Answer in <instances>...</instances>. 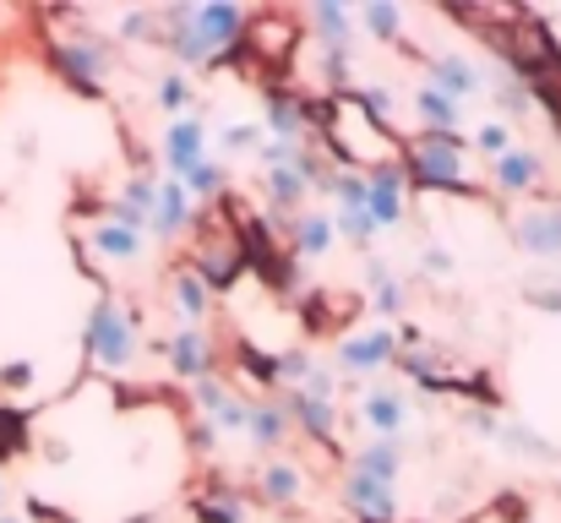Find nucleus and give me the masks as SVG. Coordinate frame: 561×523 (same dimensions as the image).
<instances>
[{"label":"nucleus","mask_w":561,"mask_h":523,"mask_svg":"<svg viewBox=\"0 0 561 523\" xmlns=\"http://www.w3.org/2000/svg\"><path fill=\"white\" fill-rule=\"evenodd\" d=\"M392 360H398V333L392 328H371V333H355V339L339 344V371L344 376H371Z\"/></svg>","instance_id":"obj_16"},{"label":"nucleus","mask_w":561,"mask_h":523,"mask_svg":"<svg viewBox=\"0 0 561 523\" xmlns=\"http://www.w3.org/2000/svg\"><path fill=\"white\" fill-rule=\"evenodd\" d=\"M181 185H186L191 196H202V202H224V196H229V170H224L218 159H202Z\"/></svg>","instance_id":"obj_32"},{"label":"nucleus","mask_w":561,"mask_h":523,"mask_svg":"<svg viewBox=\"0 0 561 523\" xmlns=\"http://www.w3.org/2000/svg\"><path fill=\"white\" fill-rule=\"evenodd\" d=\"M474 148H480V154H485V159L496 164V159H507V154L518 148V137H513V126L491 121V126H480V132H474Z\"/></svg>","instance_id":"obj_34"},{"label":"nucleus","mask_w":561,"mask_h":523,"mask_svg":"<svg viewBox=\"0 0 561 523\" xmlns=\"http://www.w3.org/2000/svg\"><path fill=\"white\" fill-rule=\"evenodd\" d=\"M245 5L234 0H213V5H164L159 11V44L181 60V66H218L234 55L240 33H245Z\"/></svg>","instance_id":"obj_2"},{"label":"nucleus","mask_w":561,"mask_h":523,"mask_svg":"<svg viewBox=\"0 0 561 523\" xmlns=\"http://www.w3.org/2000/svg\"><path fill=\"white\" fill-rule=\"evenodd\" d=\"M306 22L317 27L322 49H350V44H355V11L339 5V0H317V5H306Z\"/></svg>","instance_id":"obj_24"},{"label":"nucleus","mask_w":561,"mask_h":523,"mask_svg":"<svg viewBox=\"0 0 561 523\" xmlns=\"http://www.w3.org/2000/svg\"><path fill=\"white\" fill-rule=\"evenodd\" d=\"M366 213L376 218V229L403 224V213H409V174H403V164H381V170L366 174Z\"/></svg>","instance_id":"obj_10"},{"label":"nucleus","mask_w":561,"mask_h":523,"mask_svg":"<svg viewBox=\"0 0 561 523\" xmlns=\"http://www.w3.org/2000/svg\"><path fill=\"white\" fill-rule=\"evenodd\" d=\"M355 475H371V480H387V486H398V475H403V442L398 436H371L360 453H355V464H350Z\"/></svg>","instance_id":"obj_25"},{"label":"nucleus","mask_w":561,"mask_h":523,"mask_svg":"<svg viewBox=\"0 0 561 523\" xmlns=\"http://www.w3.org/2000/svg\"><path fill=\"white\" fill-rule=\"evenodd\" d=\"M186 262L196 268V273H202V284H207L213 295L240 284V273H245V240H240L234 218L224 213V202H213V213L202 218V229H196V246H191Z\"/></svg>","instance_id":"obj_4"},{"label":"nucleus","mask_w":561,"mask_h":523,"mask_svg":"<svg viewBox=\"0 0 561 523\" xmlns=\"http://www.w3.org/2000/svg\"><path fill=\"white\" fill-rule=\"evenodd\" d=\"M339 497H344V508L360 523H398V486H387V480H371V475L350 469Z\"/></svg>","instance_id":"obj_11"},{"label":"nucleus","mask_w":561,"mask_h":523,"mask_svg":"<svg viewBox=\"0 0 561 523\" xmlns=\"http://www.w3.org/2000/svg\"><path fill=\"white\" fill-rule=\"evenodd\" d=\"M164 360H170V371H175L181 382H191V387L207 382V376H218V344H213L207 328H181V333H170Z\"/></svg>","instance_id":"obj_9"},{"label":"nucleus","mask_w":561,"mask_h":523,"mask_svg":"<svg viewBox=\"0 0 561 523\" xmlns=\"http://www.w3.org/2000/svg\"><path fill=\"white\" fill-rule=\"evenodd\" d=\"M0 497H5V486H0Z\"/></svg>","instance_id":"obj_46"},{"label":"nucleus","mask_w":561,"mask_h":523,"mask_svg":"<svg viewBox=\"0 0 561 523\" xmlns=\"http://www.w3.org/2000/svg\"><path fill=\"white\" fill-rule=\"evenodd\" d=\"M295 49H300V22L289 11H251L234 44V55H245L251 66H295Z\"/></svg>","instance_id":"obj_6"},{"label":"nucleus","mask_w":561,"mask_h":523,"mask_svg":"<svg viewBox=\"0 0 561 523\" xmlns=\"http://www.w3.org/2000/svg\"><path fill=\"white\" fill-rule=\"evenodd\" d=\"M191 447H196V453H213V447H218V431H213L207 420H196V425H191Z\"/></svg>","instance_id":"obj_42"},{"label":"nucleus","mask_w":561,"mask_h":523,"mask_svg":"<svg viewBox=\"0 0 561 523\" xmlns=\"http://www.w3.org/2000/svg\"><path fill=\"white\" fill-rule=\"evenodd\" d=\"M360 420L371 425L376 436H398L403 420H409V398L392 393V387H376V393H366V403H360Z\"/></svg>","instance_id":"obj_27"},{"label":"nucleus","mask_w":561,"mask_h":523,"mask_svg":"<svg viewBox=\"0 0 561 523\" xmlns=\"http://www.w3.org/2000/svg\"><path fill=\"white\" fill-rule=\"evenodd\" d=\"M311 371H317V360H311L306 349H284V354H273V387H284V393L306 387Z\"/></svg>","instance_id":"obj_31"},{"label":"nucleus","mask_w":561,"mask_h":523,"mask_svg":"<svg viewBox=\"0 0 561 523\" xmlns=\"http://www.w3.org/2000/svg\"><path fill=\"white\" fill-rule=\"evenodd\" d=\"M371 300L381 317H403V284H398V273L381 268V262H371Z\"/></svg>","instance_id":"obj_33"},{"label":"nucleus","mask_w":561,"mask_h":523,"mask_svg":"<svg viewBox=\"0 0 561 523\" xmlns=\"http://www.w3.org/2000/svg\"><path fill=\"white\" fill-rule=\"evenodd\" d=\"M170 306H175V317H181V328H202V322H213V289L202 284V273L191 268L186 257L181 262H170Z\"/></svg>","instance_id":"obj_14"},{"label":"nucleus","mask_w":561,"mask_h":523,"mask_svg":"<svg viewBox=\"0 0 561 523\" xmlns=\"http://www.w3.org/2000/svg\"><path fill=\"white\" fill-rule=\"evenodd\" d=\"M49 60H55V71H60L77 93H88V99H99L104 82H110V49H104L99 38H60V44L49 49Z\"/></svg>","instance_id":"obj_8"},{"label":"nucleus","mask_w":561,"mask_h":523,"mask_svg":"<svg viewBox=\"0 0 561 523\" xmlns=\"http://www.w3.org/2000/svg\"><path fill=\"white\" fill-rule=\"evenodd\" d=\"M16 447V420H0V453Z\"/></svg>","instance_id":"obj_43"},{"label":"nucleus","mask_w":561,"mask_h":523,"mask_svg":"<svg viewBox=\"0 0 561 523\" xmlns=\"http://www.w3.org/2000/svg\"><path fill=\"white\" fill-rule=\"evenodd\" d=\"M202 159H207V121L202 115H181L175 126H164V174L170 180H186Z\"/></svg>","instance_id":"obj_13"},{"label":"nucleus","mask_w":561,"mask_h":523,"mask_svg":"<svg viewBox=\"0 0 561 523\" xmlns=\"http://www.w3.org/2000/svg\"><path fill=\"white\" fill-rule=\"evenodd\" d=\"M540 174H546V159H540L535 148H513L507 159H496L491 185H496L507 202H529V196L540 191Z\"/></svg>","instance_id":"obj_18"},{"label":"nucleus","mask_w":561,"mask_h":523,"mask_svg":"<svg viewBox=\"0 0 561 523\" xmlns=\"http://www.w3.org/2000/svg\"><path fill=\"white\" fill-rule=\"evenodd\" d=\"M256 497H262L267 508H295V502L306 497V469H300L295 458H267V464L256 469Z\"/></svg>","instance_id":"obj_21"},{"label":"nucleus","mask_w":561,"mask_h":523,"mask_svg":"<svg viewBox=\"0 0 561 523\" xmlns=\"http://www.w3.org/2000/svg\"><path fill=\"white\" fill-rule=\"evenodd\" d=\"M317 148L333 159V170L371 174L381 164H398V132H387L381 121L366 115L355 88L317 99Z\"/></svg>","instance_id":"obj_1"},{"label":"nucleus","mask_w":561,"mask_h":523,"mask_svg":"<svg viewBox=\"0 0 561 523\" xmlns=\"http://www.w3.org/2000/svg\"><path fill=\"white\" fill-rule=\"evenodd\" d=\"M289 436V414L278 398H251V414H245V442L251 447H284Z\"/></svg>","instance_id":"obj_26"},{"label":"nucleus","mask_w":561,"mask_h":523,"mask_svg":"<svg viewBox=\"0 0 561 523\" xmlns=\"http://www.w3.org/2000/svg\"><path fill=\"white\" fill-rule=\"evenodd\" d=\"M333 224H339V235H344V240H355V246H371L376 240V218L371 213H350V218H333Z\"/></svg>","instance_id":"obj_37"},{"label":"nucleus","mask_w":561,"mask_h":523,"mask_svg":"<svg viewBox=\"0 0 561 523\" xmlns=\"http://www.w3.org/2000/svg\"><path fill=\"white\" fill-rule=\"evenodd\" d=\"M551 126H557V137H561V110H557V115H551Z\"/></svg>","instance_id":"obj_44"},{"label":"nucleus","mask_w":561,"mask_h":523,"mask_svg":"<svg viewBox=\"0 0 561 523\" xmlns=\"http://www.w3.org/2000/svg\"><path fill=\"white\" fill-rule=\"evenodd\" d=\"M420 262H425L436 278H447V273H453V251H447V246H425V257H420Z\"/></svg>","instance_id":"obj_41"},{"label":"nucleus","mask_w":561,"mask_h":523,"mask_svg":"<svg viewBox=\"0 0 561 523\" xmlns=\"http://www.w3.org/2000/svg\"><path fill=\"white\" fill-rule=\"evenodd\" d=\"M121 38H126V44H142V38H153V44H159V11H153V5L126 11V16H121Z\"/></svg>","instance_id":"obj_36"},{"label":"nucleus","mask_w":561,"mask_h":523,"mask_svg":"<svg viewBox=\"0 0 561 523\" xmlns=\"http://www.w3.org/2000/svg\"><path fill=\"white\" fill-rule=\"evenodd\" d=\"M360 22H366V33L381 38V44H398V38H403V5H392V0L360 5Z\"/></svg>","instance_id":"obj_30"},{"label":"nucleus","mask_w":561,"mask_h":523,"mask_svg":"<svg viewBox=\"0 0 561 523\" xmlns=\"http://www.w3.org/2000/svg\"><path fill=\"white\" fill-rule=\"evenodd\" d=\"M191 229V191L181 180H159V196H153V218H148V235L159 240H181Z\"/></svg>","instance_id":"obj_20"},{"label":"nucleus","mask_w":561,"mask_h":523,"mask_svg":"<svg viewBox=\"0 0 561 523\" xmlns=\"http://www.w3.org/2000/svg\"><path fill=\"white\" fill-rule=\"evenodd\" d=\"M137 349H142V317L126 300L99 295V306L88 317V354H93V365L110 371V376H121V371L137 365Z\"/></svg>","instance_id":"obj_5"},{"label":"nucleus","mask_w":561,"mask_h":523,"mask_svg":"<svg viewBox=\"0 0 561 523\" xmlns=\"http://www.w3.org/2000/svg\"><path fill=\"white\" fill-rule=\"evenodd\" d=\"M191 519L196 523H245V497L229 486H207L191 497Z\"/></svg>","instance_id":"obj_28"},{"label":"nucleus","mask_w":561,"mask_h":523,"mask_svg":"<svg viewBox=\"0 0 561 523\" xmlns=\"http://www.w3.org/2000/svg\"><path fill=\"white\" fill-rule=\"evenodd\" d=\"M88 246H93L104 262H137V257H142V229H131V224H121L115 213H104V218L88 224Z\"/></svg>","instance_id":"obj_22"},{"label":"nucleus","mask_w":561,"mask_h":523,"mask_svg":"<svg viewBox=\"0 0 561 523\" xmlns=\"http://www.w3.org/2000/svg\"><path fill=\"white\" fill-rule=\"evenodd\" d=\"M398 164L409 174V191H447L463 196L469 180V148L463 137H442V132H420V137H398Z\"/></svg>","instance_id":"obj_3"},{"label":"nucleus","mask_w":561,"mask_h":523,"mask_svg":"<svg viewBox=\"0 0 561 523\" xmlns=\"http://www.w3.org/2000/svg\"><path fill=\"white\" fill-rule=\"evenodd\" d=\"M333 240H339V224H333L328 213H306V207H300V213L289 218V229H284V251H289V257H306V262H311V257H328Z\"/></svg>","instance_id":"obj_19"},{"label":"nucleus","mask_w":561,"mask_h":523,"mask_svg":"<svg viewBox=\"0 0 561 523\" xmlns=\"http://www.w3.org/2000/svg\"><path fill=\"white\" fill-rule=\"evenodd\" d=\"M322 191H328V196L339 202V218H350V213H366V174H355V170H333Z\"/></svg>","instance_id":"obj_29"},{"label":"nucleus","mask_w":561,"mask_h":523,"mask_svg":"<svg viewBox=\"0 0 561 523\" xmlns=\"http://www.w3.org/2000/svg\"><path fill=\"white\" fill-rule=\"evenodd\" d=\"M153 99H159V110L181 115V110L191 104V82H186V71H164V77H159V88H153Z\"/></svg>","instance_id":"obj_35"},{"label":"nucleus","mask_w":561,"mask_h":523,"mask_svg":"<svg viewBox=\"0 0 561 523\" xmlns=\"http://www.w3.org/2000/svg\"><path fill=\"white\" fill-rule=\"evenodd\" d=\"M224 148L229 154H256L262 148V126H229L224 132Z\"/></svg>","instance_id":"obj_39"},{"label":"nucleus","mask_w":561,"mask_h":523,"mask_svg":"<svg viewBox=\"0 0 561 523\" xmlns=\"http://www.w3.org/2000/svg\"><path fill=\"white\" fill-rule=\"evenodd\" d=\"M469 425H474L480 436L502 442V447H507V453H518V458H535V464H551V458H557V447H551L540 431H529L524 420H502V414L480 409V414H469Z\"/></svg>","instance_id":"obj_12"},{"label":"nucleus","mask_w":561,"mask_h":523,"mask_svg":"<svg viewBox=\"0 0 561 523\" xmlns=\"http://www.w3.org/2000/svg\"><path fill=\"white\" fill-rule=\"evenodd\" d=\"M425 82L431 88H442L447 99H474V93H485V71L469 60V55H458V49H442V55H431L425 60Z\"/></svg>","instance_id":"obj_15"},{"label":"nucleus","mask_w":561,"mask_h":523,"mask_svg":"<svg viewBox=\"0 0 561 523\" xmlns=\"http://www.w3.org/2000/svg\"><path fill=\"white\" fill-rule=\"evenodd\" d=\"M524 300L546 317H561V284H524Z\"/></svg>","instance_id":"obj_38"},{"label":"nucleus","mask_w":561,"mask_h":523,"mask_svg":"<svg viewBox=\"0 0 561 523\" xmlns=\"http://www.w3.org/2000/svg\"><path fill=\"white\" fill-rule=\"evenodd\" d=\"M0 387H11V393L33 387V365H27V360H16V365H0Z\"/></svg>","instance_id":"obj_40"},{"label":"nucleus","mask_w":561,"mask_h":523,"mask_svg":"<svg viewBox=\"0 0 561 523\" xmlns=\"http://www.w3.org/2000/svg\"><path fill=\"white\" fill-rule=\"evenodd\" d=\"M278 403H284L289 425H295V431H306L317 447H333V442H339V403L311 398V393H284Z\"/></svg>","instance_id":"obj_17"},{"label":"nucleus","mask_w":561,"mask_h":523,"mask_svg":"<svg viewBox=\"0 0 561 523\" xmlns=\"http://www.w3.org/2000/svg\"><path fill=\"white\" fill-rule=\"evenodd\" d=\"M507 235L518 251L561 262V196H529L518 207H507Z\"/></svg>","instance_id":"obj_7"},{"label":"nucleus","mask_w":561,"mask_h":523,"mask_svg":"<svg viewBox=\"0 0 561 523\" xmlns=\"http://www.w3.org/2000/svg\"><path fill=\"white\" fill-rule=\"evenodd\" d=\"M0 523H22V519H0Z\"/></svg>","instance_id":"obj_45"},{"label":"nucleus","mask_w":561,"mask_h":523,"mask_svg":"<svg viewBox=\"0 0 561 523\" xmlns=\"http://www.w3.org/2000/svg\"><path fill=\"white\" fill-rule=\"evenodd\" d=\"M409 104H414V115H420V132H442V137H458V126H463V104H458V99H447L442 88L420 82V93H414Z\"/></svg>","instance_id":"obj_23"}]
</instances>
